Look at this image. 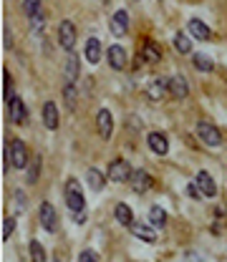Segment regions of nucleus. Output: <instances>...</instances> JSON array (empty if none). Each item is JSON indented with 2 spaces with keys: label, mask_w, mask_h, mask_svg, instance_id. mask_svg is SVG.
Here are the masks:
<instances>
[{
  "label": "nucleus",
  "mask_w": 227,
  "mask_h": 262,
  "mask_svg": "<svg viewBox=\"0 0 227 262\" xmlns=\"http://www.w3.org/2000/svg\"><path fill=\"white\" fill-rule=\"evenodd\" d=\"M8 109H10V121L13 124H23L25 119H28V111H25V104L20 101V99H13L10 104H8Z\"/></svg>",
  "instance_id": "obj_13"
},
{
  "label": "nucleus",
  "mask_w": 227,
  "mask_h": 262,
  "mask_svg": "<svg viewBox=\"0 0 227 262\" xmlns=\"http://www.w3.org/2000/svg\"><path fill=\"white\" fill-rule=\"evenodd\" d=\"M132 177H134V169H132V164L126 159H114L109 164V179L111 182L124 184V182H132Z\"/></svg>",
  "instance_id": "obj_1"
},
{
  "label": "nucleus",
  "mask_w": 227,
  "mask_h": 262,
  "mask_svg": "<svg viewBox=\"0 0 227 262\" xmlns=\"http://www.w3.org/2000/svg\"><path fill=\"white\" fill-rule=\"evenodd\" d=\"M86 61L88 63H99L101 61V43L96 38H88L86 41Z\"/></svg>",
  "instance_id": "obj_18"
},
{
  "label": "nucleus",
  "mask_w": 227,
  "mask_h": 262,
  "mask_svg": "<svg viewBox=\"0 0 227 262\" xmlns=\"http://www.w3.org/2000/svg\"><path fill=\"white\" fill-rule=\"evenodd\" d=\"M187 30H189V36H192V38H197V41H210V38H212V33H210L207 23H202L200 18H192V20L187 23Z\"/></svg>",
  "instance_id": "obj_9"
},
{
  "label": "nucleus",
  "mask_w": 227,
  "mask_h": 262,
  "mask_svg": "<svg viewBox=\"0 0 227 262\" xmlns=\"http://www.w3.org/2000/svg\"><path fill=\"white\" fill-rule=\"evenodd\" d=\"M109 63H111V68L121 71V68L126 66V51H124L121 46H111V48H109Z\"/></svg>",
  "instance_id": "obj_17"
},
{
  "label": "nucleus",
  "mask_w": 227,
  "mask_h": 262,
  "mask_svg": "<svg viewBox=\"0 0 227 262\" xmlns=\"http://www.w3.org/2000/svg\"><path fill=\"white\" fill-rule=\"evenodd\" d=\"M30 257H33V262H46V250L38 240L30 242Z\"/></svg>",
  "instance_id": "obj_28"
},
{
  "label": "nucleus",
  "mask_w": 227,
  "mask_h": 262,
  "mask_svg": "<svg viewBox=\"0 0 227 262\" xmlns=\"http://www.w3.org/2000/svg\"><path fill=\"white\" fill-rule=\"evenodd\" d=\"M174 48H177L179 53H192V41H189V36L177 33V36H174Z\"/></svg>",
  "instance_id": "obj_25"
},
{
  "label": "nucleus",
  "mask_w": 227,
  "mask_h": 262,
  "mask_svg": "<svg viewBox=\"0 0 227 262\" xmlns=\"http://www.w3.org/2000/svg\"><path fill=\"white\" fill-rule=\"evenodd\" d=\"M132 232H134V237H139V240H144V242H154L156 240V235H154V230L147 227V224H132Z\"/></svg>",
  "instance_id": "obj_23"
},
{
  "label": "nucleus",
  "mask_w": 227,
  "mask_h": 262,
  "mask_svg": "<svg viewBox=\"0 0 227 262\" xmlns=\"http://www.w3.org/2000/svg\"><path fill=\"white\" fill-rule=\"evenodd\" d=\"M147 141H149V149L154 154H159V156H164V154L169 151V141H167V136L159 134V131H151L149 136H147Z\"/></svg>",
  "instance_id": "obj_10"
},
{
  "label": "nucleus",
  "mask_w": 227,
  "mask_h": 262,
  "mask_svg": "<svg viewBox=\"0 0 227 262\" xmlns=\"http://www.w3.org/2000/svg\"><path fill=\"white\" fill-rule=\"evenodd\" d=\"M3 99H5V104H10L15 99V93H13V78H10V71H5V68H3Z\"/></svg>",
  "instance_id": "obj_24"
},
{
  "label": "nucleus",
  "mask_w": 227,
  "mask_h": 262,
  "mask_svg": "<svg viewBox=\"0 0 227 262\" xmlns=\"http://www.w3.org/2000/svg\"><path fill=\"white\" fill-rule=\"evenodd\" d=\"M13 230H15V217H5V219H3V232H0L3 240H8V237L13 235Z\"/></svg>",
  "instance_id": "obj_31"
},
{
  "label": "nucleus",
  "mask_w": 227,
  "mask_h": 262,
  "mask_svg": "<svg viewBox=\"0 0 227 262\" xmlns=\"http://www.w3.org/2000/svg\"><path fill=\"white\" fill-rule=\"evenodd\" d=\"M58 41H61L63 51L74 53V46H76V28H74V23H71V20H61V25H58Z\"/></svg>",
  "instance_id": "obj_4"
},
{
  "label": "nucleus",
  "mask_w": 227,
  "mask_h": 262,
  "mask_svg": "<svg viewBox=\"0 0 227 262\" xmlns=\"http://www.w3.org/2000/svg\"><path fill=\"white\" fill-rule=\"evenodd\" d=\"M114 214H116V219H119V222H121L124 227H132V224H134V214H132L129 204H116Z\"/></svg>",
  "instance_id": "obj_22"
},
{
  "label": "nucleus",
  "mask_w": 227,
  "mask_h": 262,
  "mask_svg": "<svg viewBox=\"0 0 227 262\" xmlns=\"http://www.w3.org/2000/svg\"><path fill=\"white\" fill-rule=\"evenodd\" d=\"M197 136H200L207 146H217V144H222V134H220V129L212 126V124H205V121L197 124Z\"/></svg>",
  "instance_id": "obj_5"
},
{
  "label": "nucleus",
  "mask_w": 227,
  "mask_h": 262,
  "mask_svg": "<svg viewBox=\"0 0 227 262\" xmlns=\"http://www.w3.org/2000/svg\"><path fill=\"white\" fill-rule=\"evenodd\" d=\"M86 179H88V187L93 189V192H101L104 189V172H99V169H88L86 172Z\"/></svg>",
  "instance_id": "obj_21"
},
{
  "label": "nucleus",
  "mask_w": 227,
  "mask_h": 262,
  "mask_svg": "<svg viewBox=\"0 0 227 262\" xmlns=\"http://www.w3.org/2000/svg\"><path fill=\"white\" fill-rule=\"evenodd\" d=\"M3 38H5V48H10V28H3Z\"/></svg>",
  "instance_id": "obj_36"
},
{
  "label": "nucleus",
  "mask_w": 227,
  "mask_h": 262,
  "mask_svg": "<svg viewBox=\"0 0 227 262\" xmlns=\"http://www.w3.org/2000/svg\"><path fill=\"white\" fill-rule=\"evenodd\" d=\"M66 204H69V209H71L74 214H81V212L86 209L83 192H81V187H78L76 179H69V182H66Z\"/></svg>",
  "instance_id": "obj_2"
},
{
  "label": "nucleus",
  "mask_w": 227,
  "mask_h": 262,
  "mask_svg": "<svg viewBox=\"0 0 227 262\" xmlns=\"http://www.w3.org/2000/svg\"><path fill=\"white\" fill-rule=\"evenodd\" d=\"M78 262H96V252H93V250H83Z\"/></svg>",
  "instance_id": "obj_34"
},
{
  "label": "nucleus",
  "mask_w": 227,
  "mask_h": 262,
  "mask_svg": "<svg viewBox=\"0 0 227 262\" xmlns=\"http://www.w3.org/2000/svg\"><path fill=\"white\" fill-rule=\"evenodd\" d=\"M169 91V83H164V81H151L149 88H147V96H149L151 101H159V99H164V93Z\"/></svg>",
  "instance_id": "obj_19"
},
{
  "label": "nucleus",
  "mask_w": 227,
  "mask_h": 262,
  "mask_svg": "<svg viewBox=\"0 0 227 262\" xmlns=\"http://www.w3.org/2000/svg\"><path fill=\"white\" fill-rule=\"evenodd\" d=\"M38 8H41L38 0H23V13H25L28 18H33V15L38 13Z\"/></svg>",
  "instance_id": "obj_32"
},
{
  "label": "nucleus",
  "mask_w": 227,
  "mask_h": 262,
  "mask_svg": "<svg viewBox=\"0 0 227 262\" xmlns=\"http://www.w3.org/2000/svg\"><path fill=\"white\" fill-rule=\"evenodd\" d=\"M41 224H43L46 232H56V227H58V217H56V209H53L51 202L41 204Z\"/></svg>",
  "instance_id": "obj_7"
},
{
  "label": "nucleus",
  "mask_w": 227,
  "mask_h": 262,
  "mask_svg": "<svg viewBox=\"0 0 227 262\" xmlns=\"http://www.w3.org/2000/svg\"><path fill=\"white\" fill-rule=\"evenodd\" d=\"M129 30V13L126 10H116L111 18V33L114 36H124Z\"/></svg>",
  "instance_id": "obj_11"
},
{
  "label": "nucleus",
  "mask_w": 227,
  "mask_h": 262,
  "mask_svg": "<svg viewBox=\"0 0 227 262\" xmlns=\"http://www.w3.org/2000/svg\"><path fill=\"white\" fill-rule=\"evenodd\" d=\"M38 174H41V156H33L30 167H28V184H36L38 182Z\"/></svg>",
  "instance_id": "obj_27"
},
{
  "label": "nucleus",
  "mask_w": 227,
  "mask_h": 262,
  "mask_svg": "<svg viewBox=\"0 0 227 262\" xmlns=\"http://www.w3.org/2000/svg\"><path fill=\"white\" fill-rule=\"evenodd\" d=\"M187 194L192 196V199H200V196H202V192L197 189V184H189V187H187Z\"/></svg>",
  "instance_id": "obj_35"
},
{
  "label": "nucleus",
  "mask_w": 227,
  "mask_h": 262,
  "mask_svg": "<svg viewBox=\"0 0 227 262\" xmlns=\"http://www.w3.org/2000/svg\"><path fill=\"white\" fill-rule=\"evenodd\" d=\"M149 219L154 227H164L167 224V212L161 209V207H151L149 209Z\"/></svg>",
  "instance_id": "obj_26"
},
{
  "label": "nucleus",
  "mask_w": 227,
  "mask_h": 262,
  "mask_svg": "<svg viewBox=\"0 0 227 262\" xmlns=\"http://www.w3.org/2000/svg\"><path fill=\"white\" fill-rule=\"evenodd\" d=\"M194 184H197V189L202 192V196H217V184H215V179H212L207 172H197Z\"/></svg>",
  "instance_id": "obj_8"
},
{
  "label": "nucleus",
  "mask_w": 227,
  "mask_h": 262,
  "mask_svg": "<svg viewBox=\"0 0 227 262\" xmlns=\"http://www.w3.org/2000/svg\"><path fill=\"white\" fill-rule=\"evenodd\" d=\"M28 20H30V25H33L36 30H38V28H43V23H46V15H43V5H41V8H38V13H36L33 18H28Z\"/></svg>",
  "instance_id": "obj_33"
},
{
  "label": "nucleus",
  "mask_w": 227,
  "mask_h": 262,
  "mask_svg": "<svg viewBox=\"0 0 227 262\" xmlns=\"http://www.w3.org/2000/svg\"><path fill=\"white\" fill-rule=\"evenodd\" d=\"M8 149H10V161H13V167H15V169H25V167H28V149H25V144H23L20 139H13Z\"/></svg>",
  "instance_id": "obj_3"
},
{
  "label": "nucleus",
  "mask_w": 227,
  "mask_h": 262,
  "mask_svg": "<svg viewBox=\"0 0 227 262\" xmlns=\"http://www.w3.org/2000/svg\"><path fill=\"white\" fill-rule=\"evenodd\" d=\"M56 262H58V260H56Z\"/></svg>",
  "instance_id": "obj_37"
},
{
  "label": "nucleus",
  "mask_w": 227,
  "mask_h": 262,
  "mask_svg": "<svg viewBox=\"0 0 227 262\" xmlns=\"http://www.w3.org/2000/svg\"><path fill=\"white\" fill-rule=\"evenodd\" d=\"M43 124L48 131L58 129V109H56L53 101H46V106H43Z\"/></svg>",
  "instance_id": "obj_12"
},
{
  "label": "nucleus",
  "mask_w": 227,
  "mask_h": 262,
  "mask_svg": "<svg viewBox=\"0 0 227 262\" xmlns=\"http://www.w3.org/2000/svg\"><path fill=\"white\" fill-rule=\"evenodd\" d=\"M96 129H99V136H101L104 141L111 139V134H114V119H111V111H109V109H101V111L96 114Z\"/></svg>",
  "instance_id": "obj_6"
},
{
  "label": "nucleus",
  "mask_w": 227,
  "mask_h": 262,
  "mask_svg": "<svg viewBox=\"0 0 227 262\" xmlns=\"http://www.w3.org/2000/svg\"><path fill=\"white\" fill-rule=\"evenodd\" d=\"M63 96H66L69 109L74 111V109H76V86H74V83H66V86H63Z\"/></svg>",
  "instance_id": "obj_30"
},
{
  "label": "nucleus",
  "mask_w": 227,
  "mask_h": 262,
  "mask_svg": "<svg viewBox=\"0 0 227 262\" xmlns=\"http://www.w3.org/2000/svg\"><path fill=\"white\" fill-rule=\"evenodd\" d=\"M194 66H197L200 71H205V73H210V71L215 68V63H212L205 53H194Z\"/></svg>",
  "instance_id": "obj_29"
},
{
  "label": "nucleus",
  "mask_w": 227,
  "mask_h": 262,
  "mask_svg": "<svg viewBox=\"0 0 227 262\" xmlns=\"http://www.w3.org/2000/svg\"><path fill=\"white\" fill-rule=\"evenodd\" d=\"M63 73H66V83H76V78H78V56L76 53H69Z\"/></svg>",
  "instance_id": "obj_20"
},
{
  "label": "nucleus",
  "mask_w": 227,
  "mask_h": 262,
  "mask_svg": "<svg viewBox=\"0 0 227 262\" xmlns=\"http://www.w3.org/2000/svg\"><path fill=\"white\" fill-rule=\"evenodd\" d=\"M132 184H134V192H147V189L151 187V177H149V172H144V169H134Z\"/></svg>",
  "instance_id": "obj_15"
},
{
  "label": "nucleus",
  "mask_w": 227,
  "mask_h": 262,
  "mask_svg": "<svg viewBox=\"0 0 227 262\" xmlns=\"http://www.w3.org/2000/svg\"><path fill=\"white\" fill-rule=\"evenodd\" d=\"M142 61H149V63H159L161 61V51H159V46L154 43V41H147L144 46H142Z\"/></svg>",
  "instance_id": "obj_16"
},
{
  "label": "nucleus",
  "mask_w": 227,
  "mask_h": 262,
  "mask_svg": "<svg viewBox=\"0 0 227 262\" xmlns=\"http://www.w3.org/2000/svg\"><path fill=\"white\" fill-rule=\"evenodd\" d=\"M167 83H169V93H172L174 99H184V96L189 93V86H187V81H184L182 76H172Z\"/></svg>",
  "instance_id": "obj_14"
}]
</instances>
